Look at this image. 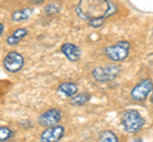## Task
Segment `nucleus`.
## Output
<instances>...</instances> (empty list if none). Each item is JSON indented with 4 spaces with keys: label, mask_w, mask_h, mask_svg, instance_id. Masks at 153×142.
I'll list each match as a JSON object with an SVG mask.
<instances>
[{
    "label": "nucleus",
    "mask_w": 153,
    "mask_h": 142,
    "mask_svg": "<svg viewBox=\"0 0 153 142\" xmlns=\"http://www.w3.org/2000/svg\"><path fill=\"white\" fill-rule=\"evenodd\" d=\"M129 51H130V43L128 41H119L117 43L106 47L105 55L114 62H120L129 56Z\"/></svg>",
    "instance_id": "7ed1b4c3"
},
{
    "label": "nucleus",
    "mask_w": 153,
    "mask_h": 142,
    "mask_svg": "<svg viewBox=\"0 0 153 142\" xmlns=\"http://www.w3.org/2000/svg\"><path fill=\"white\" fill-rule=\"evenodd\" d=\"M153 90V83L149 79H144L140 83H138L135 86L131 89V99L135 102H144L148 98V95Z\"/></svg>",
    "instance_id": "20e7f679"
},
{
    "label": "nucleus",
    "mask_w": 153,
    "mask_h": 142,
    "mask_svg": "<svg viewBox=\"0 0 153 142\" xmlns=\"http://www.w3.org/2000/svg\"><path fill=\"white\" fill-rule=\"evenodd\" d=\"M89 94L87 93H82V94H75L74 97H71L70 99V104L71 105H83L89 100Z\"/></svg>",
    "instance_id": "ddd939ff"
},
{
    "label": "nucleus",
    "mask_w": 153,
    "mask_h": 142,
    "mask_svg": "<svg viewBox=\"0 0 153 142\" xmlns=\"http://www.w3.org/2000/svg\"><path fill=\"white\" fill-rule=\"evenodd\" d=\"M33 3H36V4H41L42 1H44V0H32Z\"/></svg>",
    "instance_id": "6ab92c4d"
},
{
    "label": "nucleus",
    "mask_w": 153,
    "mask_h": 142,
    "mask_svg": "<svg viewBox=\"0 0 153 142\" xmlns=\"http://www.w3.org/2000/svg\"><path fill=\"white\" fill-rule=\"evenodd\" d=\"M65 133V128L63 126L55 124L51 127H46V130L41 133V141L44 142H55L63 138Z\"/></svg>",
    "instance_id": "0eeeda50"
},
{
    "label": "nucleus",
    "mask_w": 153,
    "mask_h": 142,
    "mask_svg": "<svg viewBox=\"0 0 153 142\" xmlns=\"http://www.w3.org/2000/svg\"><path fill=\"white\" fill-rule=\"evenodd\" d=\"M27 34H28L27 28H18V29H16L7 38V43L10 45V46H14V45H17L18 42H21Z\"/></svg>",
    "instance_id": "9d476101"
},
{
    "label": "nucleus",
    "mask_w": 153,
    "mask_h": 142,
    "mask_svg": "<svg viewBox=\"0 0 153 142\" xmlns=\"http://www.w3.org/2000/svg\"><path fill=\"white\" fill-rule=\"evenodd\" d=\"M60 119H61V112L59 109H56V108H52V109L44 112L38 117V123L44 127H51L57 124Z\"/></svg>",
    "instance_id": "6e6552de"
},
{
    "label": "nucleus",
    "mask_w": 153,
    "mask_h": 142,
    "mask_svg": "<svg viewBox=\"0 0 153 142\" xmlns=\"http://www.w3.org/2000/svg\"><path fill=\"white\" fill-rule=\"evenodd\" d=\"M98 140L101 142H117L119 137L111 131H103L101 135H100Z\"/></svg>",
    "instance_id": "4468645a"
},
{
    "label": "nucleus",
    "mask_w": 153,
    "mask_h": 142,
    "mask_svg": "<svg viewBox=\"0 0 153 142\" xmlns=\"http://www.w3.org/2000/svg\"><path fill=\"white\" fill-rule=\"evenodd\" d=\"M61 52L64 53L66 59L69 61H73V62L78 61L80 59V56H82V52H80L79 47L73 43H64L61 46Z\"/></svg>",
    "instance_id": "1a4fd4ad"
},
{
    "label": "nucleus",
    "mask_w": 153,
    "mask_h": 142,
    "mask_svg": "<svg viewBox=\"0 0 153 142\" xmlns=\"http://www.w3.org/2000/svg\"><path fill=\"white\" fill-rule=\"evenodd\" d=\"M32 15V9L30 8H23L21 10H17L12 13V20L13 22H25L27 19H30V17Z\"/></svg>",
    "instance_id": "f8f14e48"
},
{
    "label": "nucleus",
    "mask_w": 153,
    "mask_h": 142,
    "mask_svg": "<svg viewBox=\"0 0 153 142\" xmlns=\"http://www.w3.org/2000/svg\"><path fill=\"white\" fill-rule=\"evenodd\" d=\"M120 74V67L115 65H108L105 67H96L92 70V76L97 81H110Z\"/></svg>",
    "instance_id": "39448f33"
},
{
    "label": "nucleus",
    "mask_w": 153,
    "mask_h": 142,
    "mask_svg": "<svg viewBox=\"0 0 153 142\" xmlns=\"http://www.w3.org/2000/svg\"><path fill=\"white\" fill-rule=\"evenodd\" d=\"M13 136H14V132L10 128L0 126V141H7Z\"/></svg>",
    "instance_id": "2eb2a0df"
},
{
    "label": "nucleus",
    "mask_w": 153,
    "mask_h": 142,
    "mask_svg": "<svg viewBox=\"0 0 153 142\" xmlns=\"http://www.w3.org/2000/svg\"><path fill=\"white\" fill-rule=\"evenodd\" d=\"M121 124L128 133L135 135L144 126V118L135 109H128L121 116Z\"/></svg>",
    "instance_id": "f03ea898"
},
{
    "label": "nucleus",
    "mask_w": 153,
    "mask_h": 142,
    "mask_svg": "<svg viewBox=\"0 0 153 142\" xmlns=\"http://www.w3.org/2000/svg\"><path fill=\"white\" fill-rule=\"evenodd\" d=\"M117 12V7L111 0H79L75 13L80 19L91 20L96 18H108Z\"/></svg>",
    "instance_id": "f257e3e1"
},
{
    "label": "nucleus",
    "mask_w": 153,
    "mask_h": 142,
    "mask_svg": "<svg viewBox=\"0 0 153 142\" xmlns=\"http://www.w3.org/2000/svg\"><path fill=\"white\" fill-rule=\"evenodd\" d=\"M3 32H4V26H3V23H0V37H1Z\"/></svg>",
    "instance_id": "a211bd4d"
},
{
    "label": "nucleus",
    "mask_w": 153,
    "mask_h": 142,
    "mask_svg": "<svg viewBox=\"0 0 153 142\" xmlns=\"http://www.w3.org/2000/svg\"><path fill=\"white\" fill-rule=\"evenodd\" d=\"M57 90L61 94H64L65 97H74L75 94L78 93V86L73 83H63L59 85Z\"/></svg>",
    "instance_id": "9b49d317"
},
{
    "label": "nucleus",
    "mask_w": 153,
    "mask_h": 142,
    "mask_svg": "<svg viewBox=\"0 0 153 142\" xmlns=\"http://www.w3.org/2000/svg\"><path fill=\"white\" fill-rule=\"evenodd\" d=\"M151 103L153 104V90H152V93H151Z\"/></svg>",
    "instance_id": "aec40b11"
},
{
    "label": "nucleus",
    "mask_w": 153,
    "mask_h": 142,
    "mask_svg": "<svg viewBox=\"0 0 153 142\" xmlns=\"http://www.w3.org/2000/svg\"><path fill=\"white\" fill-rule=\"evenodd\" d=\"M103 23H105V18H96V19L88 20V24H89L91 27H93V28L101 27V26H103Z\"/></svg>",
    "instance_id": "f3484780"
},
{
    "label": "nucleus",
    "mask_w": 153,
    "mask_h": 142,
    "mask_svg": "<svg viewBox=\"0 0 153 142\" xmlns=\"http://www.w3.org/2000/svg\"><path fill=\"white\" fill-rule=\"evenodd\" d=\"M3 65L8 72H18L23 67V65H25V59H23V56L21 53L12 51L5 55Z\"/></svg>",
    "instance_id": "423d86ee"
},
{
    "label": "nucleus",
    "mask_w": 153,
    "mask_h": 142,
    "mask_svg": "<svg viewBox=\"0 0 153 142\" xmlns=\"http://www.w3.org/2000/svg\"><path fill=\"white\" fill-rule=\"evenodd\" d=\"M60 8L56 5V4H47L46 8H45V13L49 14V15H54V14L59 13Z\"/></svg>",
    "instance_id": "dca6fc26"
}]
</instances>
